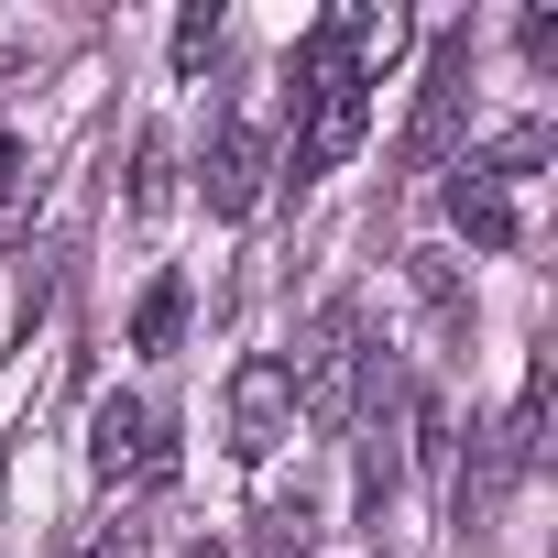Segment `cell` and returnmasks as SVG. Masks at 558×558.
<instances>
[{
  "instance_id": "cell-1",
  "label": "cell",
  "mask_w": 558,
  "mask_h": 558,
  "mask_svg": "<svg viewBox=\"0 0 558 558\" xmlns=\"http://www.w3.org/2000/svg\"><path fill=\"white\" fill-rule=\"evenodd\" d=\"M362 373H373V318H362V296H329V307L307 318V340L286 351L296 427H351V405H362Z\"/></svg>"
},
{
  "instance_id": "cell-3",
  "label": "cell",
  "mask_w": 558,
  "mask_h": 558,
  "mask_svg": "<svg viewBox=\"0 0 558 558\" xmlns=\"http://www.w3.org/2000/svg\"><path fill=\"white\" fill-rule=\"evenodd\" d=\"M88 471H99V482H175V427H165L143 395H99V416H88Z\"/></svg>"
},
{
  "instance_id": "cell-12",
  "label": "cell",
  "mask_w": 558,
  "mask_h": 558,
  "mask_svg": "<svg viewBox=\"0 0 558 558\" xmlns=\"http://www.w3.org/2000/svg\"><path fill=\"white\" fill-rule=\"evenodd\" d=\"M77 558H121V547H110V536H99V547H77Z\"/></svg>"
},
{
  "instance_id": "cell-6",
  "label": "cell",
  "mask_w": 558,
  "mask_h": 558,
  "mask_svg": "<svg viewBox=\"0 0 558 558\" xmlns=\"http://www.w3.org/2000/svg\"><path fill=\"white\" fill-rule=\"evenodd\" d=\"M438 197H449V230H460V241H482V252H504V241H514V197H504V175H493L482 154H460Z\"/></svg>"
},
{
  "instance_id": "cell-4",
  "label": "cell",
  "mask_w": 558,
  "mask_h": 558,
  "mask_svg": "<svg viewBox=\"0 0 558 558\" xmlns=\"http://www.w3.org/2000/svg\"><path fill=\"white\" fill-rule=\"evenodd\" d=\"M296 438V384H286V351H252L230 373V460H274Z\"/></svg>"
},
{
  "instance_id": "cell-2",
  "label": "cell",
  "mask_w": 558,
  "mask_h": 558,
  "mask_svg": "<svg viewBox=\"0 0 558 558\" xmlns=\"http://www.w3.org/2000/svg\"><path fill=\"white\" fill-rule=\"evenodd\" d=\"M460 110H471V23L427 34V77H416V121H405V165H449V143H460Z\"/></svg>"
},
{
  "instance_id": "cell-7",
  "label": "cell",
  "mask_w": 558,
  "mask_h": 558,
  "mask_svg": "<svg viewBox=\"0 0 558 558\" xmlns=\"http://www.w3.org/2000/svg\"><path fill=\"white\" fill-rule=\"evenodd\" d=\"M175 329H186V274H154L143 307H132V351H143V362H165V351H175Z\"/></svg>"
},
{
  "instance_id": "cell-9",
  "label": "cell",
  "mask_w": 558,
  "mask_h": 558,
  "mask_svg": "<svg viewBox=\"0 0 558 558\" xmlns=\"http://www.w3.org/2000/svg\"><path fill=\"white\" fill-rule=\"evenodd\" d=\"M219 56V0H197V12H175V77H197Z\"/></svg>"
},
{
  "instance_id": "cell-10",
  "label": "cell",
  "mask_w": 558,
  "mask_h": 558,
  "mask_svg": "<svg viewBox=\"0 0 558 558\" xmlns=\"http://www.w3.org/2000/svg\"><path fill=\"white\" fill-rule=\"evenodd\" d=\"M525 66L558 77V12H525Z\"/></svg>"
},
{
  "instance_id": "cell-11",
  "label": "cell",
  "mask_w": 558,
  "mask_h": 558,
  "mask_svg": "<svg viewBox=\"0 0 558 558\" xmlns=\"http://www.w3.org/2000/svg\"><path fill=\"white\" fill-rule=\"evenodd\" d=\"M12 197H23V143L0 132V208H12Z\"/></svg>"
},
{
  "instance_id": "cell-5",
  "label": "cell",
  "mask_w": 558,
  "mask_h": 558,
  "mask_svg": "<svg viewBox=\"0 0 558 558\" xmlns=\"http://www.w3.org/2000/svg\"><path fill=\"white\" fill-rule=\"evenodd\" d=\"M263 175H274L263 132H252V121H219V132H208V154H197V186H208V219H252Z\"/></svg>"
},
{
  "instance_id": "cell-8",
  "label": "cell",
  "mask_w": 558,
  "mask_h": 558,
  "mask_svg": "<svg viewBox=\"0 0 558 558\" xmlns=\"http://www.w3.org/2000/svg\"><path fill=\"white\" fill-rule=\"evenodd\" d=\"M165 197H175V143L143 132V143H132V219H154Z\"/></svg>"
}]
</instances>
